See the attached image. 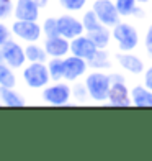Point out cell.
<instances>
[{"label": "cell", "instance_id": "23", "mask_svg": "<svg viewBox=\"0 0 152 161\" xmlns=\"http://www.w3.org/2000/svg\"><path fill=\"white\" fill-rule=\"evenodd\" d=\"M43 33L46 35V38H51V36H57L59 35V21L54 17H48L43 23Z\"/></svg>", "mask_w": 152, "mask_h": 161}, {"label": "cell", "instance_id": "27", "mask_svg": "<svg viewBox=\"0 0 152 161\" xmlns=\"http://www.w3.org/2000/svg\"><path fill=\"white\" fill-rule=\"evenodd\" d=\"M13 12V3L12 0H0V20L7 18Z\"/></svg>", "mask_w": 152, "mask_h": 161}, {"label": "cell", "instance_id": "18", "mask_svg": "<svg viewBox=\"0 0 152 161\" xmlns=\"http://www.w3.org/2000/svg\"><path fill=\"white\" fill-rule=\"evenodd\" d=\"M89 68H92L93 71H101V69H108L111 68V59L106 49H98L95 56L89 59Z\"/></svg>", "mask_w": 152, "mask_h": 161}, {"label": "cell", "instance_id": "10", "mask_svg": "<svg viewBox=\"0 0 152 161\" xmlns=\"http://www.w3.org/2000/svg\"><path fill=\"white\" fill-rule=\"evenodd\" d=\"M2 54H3V61L5 64H8L12 69H17L21 68L26 61V54H25V49L21 48L18 43L8 40L2 45Z\"/></svg>", "mask_w": 152, "mask_h": 161}, {"label": "cell", "instance_id": "7", "mask_svg": "<svg viewBox=\"0 0 152 161\" xmlns=\"http://www.w3.org/2000/svg\"><path fill=\"white\" fill-rule=\"evenodd\" d=\"M114 59L121 66L126 72L133 76H141L146 71V64L137 54H134L133 51H119L114 54Z\"/></svg>", "mask_w": 152, "mask_h": 161}, {"label": "cell", "instance_id": "32", "mask_svg": "<svg viewBox=\"0 0 152 161\" xmlns=\"http://www.w3.org/2000/svg\"><path fill=\"white\" fill-rule=\"evenodd\" d=\"M0 63H5L3 61V54H2V46H0Z\"/></svg>", "mask_w": 152, "mask_h": 161}, {"label": "cell", "instance_id": "20", "mask_svg": "<svg viewBox=\"0 0 152 161\" xmlns=\"http://www.w3.org/2000/svg\"><path fill=\"white\" fill-rule=\"evenodd\" d=\"M114 5H116L121 17H134L139 8L137 0H114Z\"/></svg>", "mask_w": 152, "mask_h": 161}, {"label": "cell", "instance_id": "1", "mask_svg": "<svg viewBox=\"0 0 152 161\" xmlns=\"http://www.w3.org/2000/svg\"><path fill=\"white\" fill-rule=\"evenodd\" d=\"M85 86L89 91V97L93 102H105L108 100L111 89V77L103 71H93L85 77Z\"/></svg>", "mask_w": 152, "mask_h": 161}, {"label": "cell", "instance_id": "15", "mask_svg": "<svg viewBox=\"0 0 152 161\" xmlns=\"http://www.w3.org/2000/svg\"><path fill=\"white\" fill-rule=\"evenodd\" d=\"M87 35L92 38V41L95 43V45L98 46V49H108V46H110V43L113 40V35H111V28L105 26L103 23L92 28V30L85 31Z\"/></svg>", "mask_w": 152, "mask_h": 161}, {"label": "cell", "instance_id": "22", "mask_svg": "<svg viewBox=\"0 0 152 161\" xmlns=\"http://www.w3.org/2000/svg\"><path fill=\"white\" fill-rule=\"evenodd\" d=\"M15 84H17V77L13 74V71L10 69V66L5 63H0V86L13 87Z\"/></svg>", "mask_w": 152, "mask_h": 161}, {"label": "cell", "instance_id": "28", "mask_svg": "<svg viewBox=\"0 0 152 161\" xmlns=\"http://www.w3.org/2000/svg\"><path fill=\"white\" fill-rule=\"evenodd\" d=\"M144 48L152 56V25H149L147 31H146V38H144Z\"/></svg>", "mask_w": 152, "mask_h": 161}, {"label": "cell", "instance_id": "3", "mask_svg": "<svg viewBox=\"0 0 152 161\" xmlns=\"http://www.w3.org/2000/svg\"><path fill=\"white\" fill-rule=\"evenodd\" d=\"M23 79L31 89H43L49 84V69L44 63H30L23 71Z\"/></svg>", "mask_w": 152, "mask_h": 161}, {"label": "cell", "instance_id": "9", "mask_svg": "<svg viewBox=\"0 0 152 161\" xmlns=\"http://www.w3.org/2000/svg\"><path fill=\"white\" fill-rule=\"evenodd\" d=\"M97 51H98V46L92 41V38L87 33L70 40V53L79 58H84V59L89 61L95 56Z\"/></svg>", "mask_w": 152, "mask_h": 161}, {"label": "cell", "instance_id": "17", "mask_svg": "<svg viewBox=\"0 0 152 161\" xmlns=\"http://www.w3.org/2000/svg\"><path fill=\"white\" fill-rule=\"evenodd\" d=\"M0 100H2V104L7 105V107H23L25 105L23 97H21L18 92L13 91V87L0 86Z\"/></svg>", "mask_w": 152, "mask_h": 161}, {"label": "cell", "instance_id": "29", "mask_svg": "<svg viewBox=\"0 0 152 161\" xmlns=\"http://www.w3.org/2000/svg\"><path fill=\"white\" fill-rule=\"evenodd\" d=\"M8 40H10V30L3 23H0V46L5 45Z\"/></svg>", "mask_w": 152, "mask_h": 161}, {"label": "cell", "instance_id": "19", "mask_svg": "<svg viewBox=\"0 0 152 161\" xmlns=\"http://www.w3.org/2000/svg\"><path fill=\"white\" fill-rule=\"evenodd\" d=\"M25 54H26V61L30 63H46L48 59V53L44 46H38V45H28L25 48Z\"/></svg>", "mask_w": 152, "mask_h": 161}, {"label": "cell", "instance_id": "14", "mask_svg": "<svg viewBox=\"0 0 152 161\" xmlns=\"http://www.w3.org/2000/svg\"><path fill=\"white\" fill-rule=\"evenodd\" d=\"M39 7L34 0H18L15 3V17L17 20H31V21H36L39 17Z\"/></svg>", "mask_w": 152, "mask_h": 161}, {"label": "cell", "instance_id": "6", "mask_svg": "<svg viewBox=\"0 0 152 161\" xmlns=\"http://www.w3.org/2000/svg\"><path fill=\"white\" fill-rule=\"evenodd\" d=\"M12 31L20 40L28 41V43H34L41 38L43 26H39L36 21H31V20H17L12 26Z\"/></svg>", "mask_w": 152, "mask_h": 161}, {"label": "cell", "instance_id": "31", "mask_svg": "<svg viewBox=\"0 0 152 161\" xmlns=\"http://www.w3.org/2000/svg\"><path fill=\"white\" fill-rule=\"evenodd\" d=\"M36 3H38V7L39 8H46L48 7V3H49V0H34Z\"/></svg>", "mask_w": 152, "mask_h": 161}, {"label": "cell", "instance_id": "30", "mask_svg": "<svg viewBox=\"0 0 152 161\" xmlns=\"http://www.w3.org/2000/svg\"><path fill=\"white\" fill-rule=\"evenodd\" d=\"M142 82L146 87H149V89L152 91V64L149 66V68L144 71V79H142Z\"/></svg>", "mask_w": 152, "mask_h": 161}, {"label": "cell", "instance_id": "33", "mask_svg": "<svg viewBox=\"0 0 152 161\" xmlns=\"http://www.w3.org/2000/svg\"><path fill=\"white\" fill-rule=\"evenodd\" d=\"M139 3H149V2H152V0H137Z\"/></svg>", "mask_w": 152, "mask_h": 161}, {"label": "cell", "instance_id": "4", "mask_svg": "<svg viewBox=\"0 0 152 161\" xmlns=\"http://www.w3.org/2000/svg\"><path fill=\"white\" fill-rule=\"evenodd\" d=\"M92 10L97 13L98 20L108 28H113L121 21V15L114 5V0H95L92 3Z\"/></svg>", "mask_w": 152, "mask_h": 161}, {"label": "cell", "instance_id": "25", "mask_svg": "<svg viewBox=\"0 0 152 161\" xmlns=\"http://www.w3.org/2000/svg\"><path fill=\"white\" fill-rule=\"evenodd\" d=\"M72 97H74L79 104H84V102H87V99H90L85 82L84 84H80V82L74 84V87H72Z\"/></svg>", "mask_w": 152, "mask_h": 161}, {"label": "cell", "instance_id": "21", "mask_svg": "<svg viewBox=\"0 0 152 161\" xmlns=\"http://www.w3.org/2000/svg\"><path fill=\"white\" fill-rule=\"evenodd\" d=\"M49 76L53 80H61L64 79V58H51L48 63Z\"/></svg>", "mask_w": 152, "mask_h": 161}, {"label": "cell", "instance_id": "11", "mask_svg": "<svg viewBox=\"0 0 152 161\" xmlns=\"http://www.w3.org/2000/svg\"><path fill=\"white\" fill-rule=\"evenodd\" d=\"M57 21H59V35H62L64 38H67V40H74L77 36L85 33V26L82 23V20L72 17L69 13L61 15L57 18Z\"/></svg>", "mask_w": 152, "mask_h": 161}, {"label": "cell", "instance_id": "24", "mask_svg": "<svg viewBox=\"0 0 152 161\" xmlns=\"http://www.w3.org/2000/svg\"><path fill=\"white\" fill-rule=\"evenodd\" d=\"M82 23H84V26H85V31H89V30H92V28H95V26L101 25V21L98 20L97 13L90 8V10H87V12L84 13V17H82Z\"/></svg>", "mask_w": 152, "mask_h": 161}, {"label": "cell", "instance_id": "12", "mask_svg": "<svg viewBox=\"0 0 152 161\" xmlns=\"http://www.w3.org/2000/svg\"><path fill=\"white\" fill-rule=\"evenodd\" d=\"M108 102L113 107H131V89H128L126 80H118V82H111L110 96H108Z\"/></svg>", "mask_w": 152, "mask_h": 161}, {"label": "cell", "instance_id": "5", "mask_svg": "<svg viewBox=\"0 0 152 161\" xmlns=\"http://www.w3.org/2000/svg\"><path fill=\"white\" fill-rule=\"evenodd\" d=\"M72 97V87L69 84L57 82L53 86H46L43 91V99L48 102L49 105H66Z\"/></svg>", "mask_w": 152, "mask_h": 161}, {"label": "cell", "instance_id": "26", "mask_svg": "<svg viewBox=\"0 0 152 161\" xmlns=\"http://www.w3.org/2000/svg\"><path fill=\"white\" fill-rule=\"evenodd\" d=\"M89 0H59V3L64 10L67 12H80L85 8Z\"/></svg>", "mask_w": 152, "mask_h": 161}, {"label": "cell", "instance_id": "34", "mask_svg": "<svg viewBox=\"0 0 152 161\" xmlns=\"http://www.w3.org/2000/svg\"><path fill=\"white\" fill-rule=\"evenodd\" d=\"M0 105H3V104H2V100H0Z\"/></svg>", "mask_w": 152, "mask_h": 161}, {"label": "cell", "instance_id": "13", "mask_svg": "<svg viewBox=\"0 0 152 161\" xmlns=\"http://www.w3.org/2000/svg\"><path fill=\"white\" fill-rule=\"evenodd\" d=\"M44 49L48 56L51 58H62L70 51V40L64 38L62 35L51 36V38H46L44 41Z\"/></svg>", "mask_w": 152, "mask_h": 161}, {"label": "cell", "instance_id": "16", "mask_svg": "<svg viewBox=\"0 0 152 161\" xmlns=\"http://www.w3.org/2000/svg\"><path fill=\"white\" fill-rule=\"evenodd\" d=\"M131 100L136 107H152V91L144 84H137L131 89Z\"/></svg>", "mask_w": 152, "mask_h": 161}, {"label": "cell", "instance_id": "2", "mask_svg": "<svg viewBox=\"0 0 152 161\" xmlns=\"http://www.w3.org/2000/svg\"><path fill=\"white\" fill-rule=\"evenodd\" d=\"M113 40L116 43L118 51H134L139 46V31L128 21H119L111 28Z\"/></svg>", "mask_w": 152, "mask_h": 161}, {"label": "cell", "instance_id": "8", "mask_svg": "<svg viewBox=\"0 0 152 161\" xmlns=\"http://www.w3.org/2000/svg\"><path fill=\"white\" fill-rule=\"evenodd\" d=\"M87 69H89V61L84 58H79L75 54L64 58V79L69 82H74L85 76Z\"/></svg>", "mask_w": 152, "mask_h": 161}]
</instances>
